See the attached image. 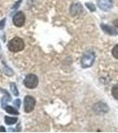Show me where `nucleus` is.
Listing matches in <instances>:
<instances>
[{"label":"nucleus","mask_w":118,"mask_h":133,"mask_svg":"<svg viewBox=\"0 0 118 133\" xmlns=\"http://www.w3.org/2000/svg\"><path fill=\"white\" fill-rule=\"evenodd\" d=\"M24 84L26 87L29 88V89H33V88H36L38 84V78L37 76H35V75H29L27 76V77L24 80Z\"/></svg>","instance_id":"nucleus-2"},{"label":"nucleus","mask_w":118,"mask_h":133,"mask_svg":"<svg viewBox=\"0 0 118 133\" xmlns=\"http://www.w3.org/2000/svg\"><path fill=\"white\" fill-rule=\"evenodd\" d=\"M98 5L104 11L111 9L113 6V0H98Z\"/></svg>","instance_id":"nucleus-6"},{"label":"nucleus","mask_w":118,"mask_h":133,"mask_svg":"<svg viewBox=\"0 0 118 133\" xmlns=\"http://www.w3.org/2000/svg\"><path fill=\"white\" fill-rule=\"evenodd\" d=\"M114 24H115V27H117V28H118V19H117V20H115V21H114Z\"/></svg>","instance_id":"nucleus-16"},{"label":"nucleus","mask_w":118,"mask_h":133,"mask_svg":"<svg viewBox=\"0 0 118 133\" xmlns=\"http://www.w3.org/2000/svg\"><path fill=\"white\" fill-rule=\"evenodd\" d=\"M86 6L91 11H93H93H95V6H94L93 5H91V4H86Z\"/></svg>","instance_id":"nucleus-13"},{"label":"nucleus","mask_w":118,"mask_h":133,"mask_svg":"<svg viewBox=\"0 0 118 133\" xmlns=\"http://www.w3.org/2000/svg\"><path fill=\"white\" fill-rule=\"evenodd\" d=\"M112 94L114 96V98L118 99V84L117 85H115L112 89Z\"/></svg>","instance_id":"nucleus-10"},{"label":"nucleus","mask_w":118,"mask_h":133,"mask_svg":"<svg viewBox=\"0 0 118 133\" xmlns=\"http://www.w3.org/2000/svg\"><path fill=\"white\" fill-rule=\"evenodd\" d=\"M11 90H12V93L14 94L15 96H18L19 95V92H18V90L16 88V85L14 83H11Z\"/></svg>","instance_id":"nucleus-11"},{"label":"nucleus","mask_w":118,"mask_h":133,"mask_svg":"<svg viewBox=\"0 0 118 133\" xmlns=\"http://www.w3.org/2000/svg\"><path fill=\"white\" fill-rule=\"evenodd\" d=\"M8 48L11 51L14 52H17V51H21L24 48V42L22 41V39L19 37H15L14 39H12L8 44Z\"/></svg>","instance_id":"nucleus-1"},{"label":"nucleus","mask_w":118,"mask_h":133,"mask_svg":"<svg viewBox=\"0 0 118 133\" xmlns=\"http://www.w3.org/2000/svg\"><path fill=\"white\" fill-rule=\"evenodd\" d=\"M101 27L103 28V29H104L105 32H107V33L110 34V35H115V34H117L116 32L113 29H111L110 27H108V26H105V25H102Z\"/></svg>","instance_id":"nucleus-7"},{"label":"nucleus","mask_w":118,"mask_h":133,"mask_svg":"<svg viewBox=\"0 0 118 133\" xmlns=\"http://www.w3.org/2000/svg\"><path fill=\"white\" fill-rule=\"evenodd\" d=\"M112 54H113V56L115 58V59H118V44H116V45L113 48Z\"/></svg>","instance_id":"nucleus-12"},{"label":"nucleus","mask_w":118,"mask_h":133,"mask_svg":"<svg viewBox=\"0 0 118 133\" xmlns=\"http://www.w3.org/2000/svg\"><path fill=\"white\" fill-rule=\"evenodd\" d=\"M94 59H95V56H94V54L93 52H86L83 55V57L82 59L83 66L88 68V66H91L94 61Z\"/></svg>","instance_id":"nucleus-4"},{"label":"nucleus","mask_w":118,"mask_h":133,"mask_svg":"<svg viewBox=\"0 0 118 133\" xmlns=\"http://www.w3.org/2000/svg\"><path fill=\"white\" fill-rule=\"evenodd\" d=\"M25 22V15L23 12H19L14 15V24L16 27H21V26L24 25Z\"/></svg>","instance_id":"nucleus-5"},{"label":"nucleus","mask_w":118,"mask_h":133,"mask_svg":"<svg viewBox=\"0 0 118 133\" xmlns=\"http://www.w3.org/2000/svg\"><path fill=\"white\" fill-rule=\"evenodd\" d=\"M4 22H5V20H3L0 22V29H2V28L4 27Z\"/></svg>","instance_id":"nucleus-15"},{"label":"nucleus","mask_w":118,"mask_h":133,"mask_svg":"<svg viewBox=\"0 0 118 133\" xmlns=\"http://www.w3.org/2000/svg\"><path fill=\"white\" fill-rule=\"evenodd\" d=\"M5 123H7V124H14V123H15L17 121H18V119L17 118H14V117H9V116H7V117H5Z\"/></svg>","instance_id":"nucleus-8"},{"label":"nucleus","mask_w":118,"mask_h":133,"mask_svg":"<svg viewBox=\"0 0 118 133\" xmlns=\"http://www.w3.org/2000/svg\"><path fill=\"white\" fill-rule=\"evenodd\" d=\"M0 131L5 132V128H4V127H0Z\"/></svg>","instance_id":"nucleus-17"},{"label":"nucleus","mask_w":118,"mask_h":133,"mask_svg":"<svg viewBox=\"0 0 118 133\" xmlns=\"http://www.w3.org/2000/svg\"><path fill=\"white\" fill-rule=\"evenodd\" d=\"M5 110L7 113L9 114H14V115H18V111L16 110V109H14V108H12V107H6L5 108Z\"/></svg>","instance_id":"nucleus-9"},{"label":"nucleus","mask_w":118,"mask_h":133,"mask_svg":"<svg viewBox=\"0 0 118 133\" xmlns=\"http://www.w3.org/2000/svg\"><path fill=\"white\" fill-rule=\"evenodd\" d=\"M35 105H36V100L33 97H31V96H27V97H25V99H24L25 112H27V113L32 112L34 108H35Z\"/></svg>","instance_id":"nucleus-3"},{"label":"nucleus","mask_w":118,"mask_h":133,"mask_svg":"<svg viewBox=\"0 0 118 133\" xmlns=\"http://www.w3.org/2000/svg\"><path fill=\"white\" fill-rule=\"evenodd\" d=\"M14 104L16 105L17 108H20V106H21V100L20 99H16L15 101H14Z\"/></svg>","instance_id":"nucleus-14"}]
</instances>
